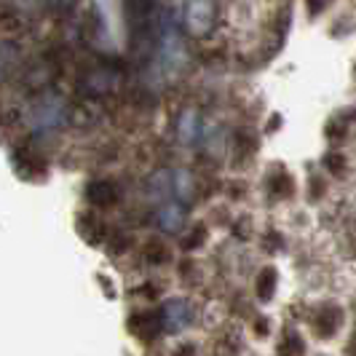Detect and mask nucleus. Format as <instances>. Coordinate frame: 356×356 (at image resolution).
<instances>
[{
	"label": "nucleus",
	"instance_id": "nucleus-4",
	"mask_svg": "<svg viewBox=\"0 0 356 356\" xmlns=\"http://www.w3.org/2000/svg\"><path fill=\"white\" fill-rule=\"evenodd\" d=\"M179 137L185 145H193L198 137V115L196 113H185L179 121Z\"/></svg>",
	"mask_w": 356,
	"mask_h": 356
},
{
	"label": "nucleus",
	"instance_id": "nucleus-2",
	"mask_svg": "<svg viewBox=\"0 0 356 356\" xmlns=\"http://www.w3.org/2000/svg\"><path fill=\"white\" fill-rule=\"evenodd\" d=\"M191 319H193V308L185 298H172L161 305L159 311V327L163 332H172V335L191 327Z\"/></svg>",
	"mask_w": 356,
	"mask_h": 356
},
{
	"label": "nucleus",
	"instance_id": "nucleus-1",
	"mask_svg": "<svg viewBox=\"0 0 356 356\" xmlns=\"http://www.w3.org/2000/svg\"><path fill=\"white\" fill-rule=\"evenodd\" d=\"M185 30L193 38H207L214 24V0H188L185 3Z\"/></svg>",
	"mask_w": 356,
	"mask_h": 356
},
{
	"label": "nucleus",
	"instance_id": "nucleus-5",
	"mask_svg": "<svg viewBox=\"0 0 356 356\" xmlns=\"http://www.w3.org/2000/svg\"><path fill=\"white\" fill-rule=\"evenodd\" d=\"M273 289H276V270H273V268H266L263 276L257 279V295H260V300H270Z\"/></svg>",
	"mask_w": 356,
	"mask_h": 356
},
{
	"label": "nucleus",
	"instance_id": "nucleus-3",
	"mask_svg": "<svg viewBox=\"0 0 356 356\" xmlns=\"http://www.w3.org/2000/svg\"><path fill=\"white\" fill-rule=\"evenodd\" d=\"M182 220H185V214L179 209L177 204H172V207H163L159 212V222L163 231H177L179 225H182Z\"/></svg>",
	"mask_w": 356,
	"mask_h": 356
},
{
	"label": "nucleus",
	"instance_id": "nucleus-6",
	"mask_svg": "<svg viewBox=\"0 0 356 356\" xmlns=\"http://www.w3.org/2000/svg\"><path fill=\"white\" fill-rule=\"evenodd\" d=\"M279 356H303V340H300V335L286 332L282 346H279Z\"/></svg>",
	"mask_w": 356,
	"mask_h": 356
}]
</instances>
